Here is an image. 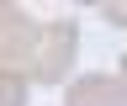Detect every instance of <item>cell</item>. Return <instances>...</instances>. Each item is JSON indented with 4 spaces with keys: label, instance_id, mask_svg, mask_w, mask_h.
<instances>
[{
    "label": "cell",
    "instance_id": "6da1fadb",
    "mask_svg": "<svg viewBox=\"0 0 127 106\" xmlns=\"http://www.w3.org/2000/svg\"><path fill=\"white\" fill-rule=\"evenodd\" d=\"M74 58H79V21H74V16L48 21V27H42L37 64H32V85H69Z\"/></svg>",
    "mask_w": 127,
    "mask_h": 106
},
{
    "label": "cell",
    "instance_id": "277c9868",
    "mask_svg": "<svg viewBox=\"0 0 127 106\" xmlns=\"http://www.w3.org/2000/svg\"><path fill=\"white\" fill-rule=\"evenodd\" d=\"M27 101H32V74L0 69V106H27Z\"/></svg>",
    "mask_w": 127,
    "mask_h": 106
},
{
    "label": "cell",
    "instance_id": "3957f363",
    "mask_svg": "<svg viewBox=\"0 0 127 106\" xmlns=\"http://www.w3.org/2000/svg\"><path fill=\"white\" fill-rule=\"evenodd\" d=\"M64 106H122V80L106 69L79 74V80L64 85Z\"/></svg>",
    "mask_w": 127,
    "mask_h": 106
},
{
    "label": "cell",
    "instance_id": "5b68a950",
    "mask_svg": "<svg viewBox=\"0 0 127 106\" xmlns=\"http://www.w3.org/2000/svg\"><path fill=\"white\" fill-rule=\"evenodd\" d=\"M101 16L111 27H127V0H111V5H101Z\"/></svg>",
    "mask_w": 127,
    "mask_h": 106
},
{
    "label": "cell",
    "instance_id": "8992f818",
    "mask_svg": "<svg viewBox=\"0 0 127 106\" xmlns=\"http://www.w3.org/2000/svg\"><path fill=\"white\" fill-rule=\"evenodd\" d=\"M117 80H122V106H127V53H122V69H117Z\"/></svg>",
    "mask_w": 127,
    "mask_h": 106
},
{
    "label": "cell",
    "instance_id": "7a4b0ae2",
    "mask_svg": "<svg viewBox=\"0 0 127 106\" xmlns=\"http://www.w3.org/2000/svg\"><path fill=\"white\" fill-rule=\"evenodd\" d=\"M37 48H42V21L27 16L21 5H0V69L32 74Z\"/></svg>",
    "mask_w": 127,
    "mask_h": 106
}]
</instances>
